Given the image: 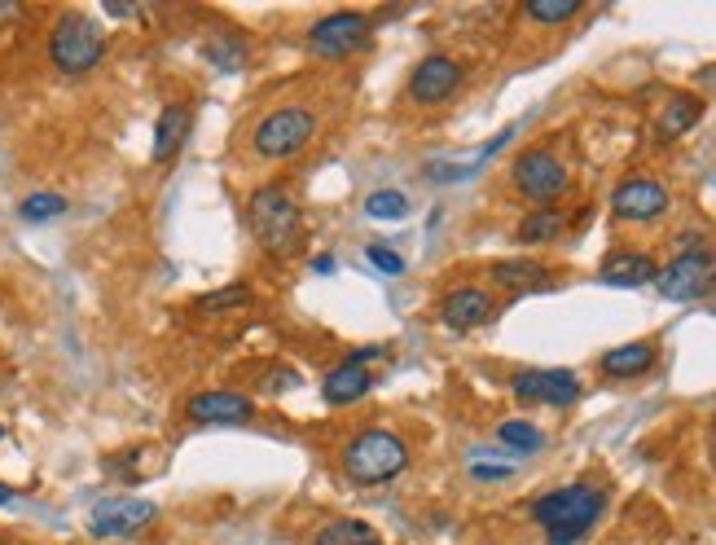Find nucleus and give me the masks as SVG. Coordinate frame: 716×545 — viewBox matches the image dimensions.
<instances>
[{
	"label": "nucleus",
	"instance_id": "obj_1",
	"mask_svg": "<svg viewBox=\"0 0 716 545\" xmlns=\"http://www.w3.org/2000/svg\"><path fill=\"white\" fill-rule=\"evenodd\" d=\"M598 515H603V488H593V484H567V488H554L532 501V519L550 532V545L580 541Z\"/></svg>",
	"mask_w": 716,
	"mask_h": 545
},
{
	"label": "nucleus",
	"instance_id": "obj_2",
	"mask_svg": "<svg viewBox=\"0 0 716 545\" xmlns=\"http://www.w3.org/2000/svg\"><path fill=\"white\" fill-rule=\"evenodd\" d=\"M247 225L264 251L291 256L299 247V234H304V215H299V202L291 198L286 185H260L247 198Z\"/></svg>",
	"mask_w": 716,
	"mask_h": 545
},
{
	"label": "nucleus",
	"instance_id": "obj_3",
	"mask_svg": "<svg viewBox=\"0 0 716 545\" xmlns=\"http://www.w3.org/2000/svg\"><path fill=\"white\" fill-rule=\"evenodd\" d=\"M405 467H409V445L400 441L396 431H383V426L361 431L343 449V475L351 484H387Z\"/></svg>",
	"mask_w": 716,
	"mask_h": 545
},
{
	"label": "nucleus",
	"instance_id": "obj_4",
	"mask_svg": "<svg viewBox=\"0 0 716 545\" xmlns=\"http://www.w3.org/2000/svg\"><path fill=\"white\" fill-rule=\"evenodd\" d=\"M106 58V32L88 14H62L49 32V62L62 75H88Z\"/></svg>",
	"mask_w": 716,
	"mask_h": 545
},
{
	"label": "nucleus",
	"instance_id": "obj_5",
	"mask_svg": "<svg viewBox=\"0 0 716 545\" xmlns=\"http://www.w3.org/2000/svg\"><path fill=\"white\" fill-rule=\"evenodd\" d=\"M317 133V115L308 111V106H277V111H269L256 133H251V150L269 163H282V159H295L304 154V146L312 141Z\"/></svg>",
	"mask_w": 716,
	"mask_h": 545
},
{
	"label": "nucleus",
	"instance_id": "obj_6",
	"mask_svg": "<svg viewBox=\"0 0 716 545\" xmlns=\"http://www.w3.org/2000/svg\"><path fill=\"white\" fill-rule=\"evenodd\" d=\"M374 40V23L366 14H356V10H343V14H325L308 27V53L317 58H351V53H361L370 49Z\"/></svg>",
	"mask_w": 716,
	"mask_h": 545
},
{
	"label": "nucleus",
	"instance_id": "obj_7",
	"mask_svg": "<svg viewBox=\"0 0 716 545\" xmlns=\"http://www.w3.org/2000/svg\"><path fill=\"white\" fill-rule=\"evenodd\" d=\"M510 181H515V189H519L528 202L554 207V198L567 189V163H563L554 150L536 146V150H523V154L515 159Z\"/></svg>",
	"mask_w": 716,
	"mask_h": 545
},
{
	"label": "nucleus",
	"instance_id": "obj_8",
	"mask_svg": "<svg viewBox=\"0 0 716 545\" xmlns=\"http://www.w3.org/2000/svg\"><path fill=\"white\" fill-rule=\"evenodd\" d=\"M716 282V256L712 251H681L672 256L659 273H655V290L672 304H686V299H699L707 286Z\"/></svg>",
	"mask_w": 716,
	"mask_h": 545
},
{
	"label": "nucleus",
	"instance_id": "obj_9",
	"mask_svg": "<svg viewBox=\"0 0 716 545\" xmlns=\"http://www.w3.org/2000/svg\"><path fill=\"white\" fill-rule=\"evenodd\" d=\"M155 519H159V506L146 501V497H106V501L92 506L88 532L92 536H133Z\"/></svg>",
	"mask_w": 716,
	"mask_h": 545
},
{
	"label": "nucleus",
	"instance_id": "obj_10",
	"mask_svg": "<svg viewBox=\"0 0 716 545\" xmlns=\"http://www.w3.org/2000/svg\"><path fill=\"white\" fill-rule=\"evenodd\" d=\"M185 418L198 426H233V422H251L256 405L243 392H229V387H207L198 396L185 400Z\"/></svg>",
	"mask_w": 716,
	"mask_h": 545
},
{
	"label": "nucleus",
	"instance_id": "obj_11",
	"mask_svg": "<svg viewBox=\"0 0 716 545\" xmlns=\"http://www.w3.org/2000/svg\"><path fill=\"white\" fill-rule=\"evenodd\" d=\"M612 211L620 215V221H659V215L668 211V189L664 181L655 176H629L612 189Z\"/></svg>",
	"mask_w": 716,
	"mask_h": 545
},
{
	"label": "nucleus",
	"instance_id": "obj_12",
	"mask_svg": "<svg viewBox=\"0 0 716 545\" xmlns=\"http://www.w3.org/2000/svg\"><path fill=\"white\" fill-rule=\"evenodd\" d=\"M457 88H461V66H457V58H448V53L422 58V62L413 66V75H409V97H413L418 106H440V101H448Z\"/></svg>",
	"mask_w": 716,
	"mask_h": 545
},
{
	"label": "nucleus",
	"instance_id": "obj_13",
	"mask_svg": "<svg viewBox=\"0 0 716 545\" xmlns=\"http://www.w3.org/2000/svg\"><path fill=\"white\" fill-rule=\"evenodd\" d=\"M510 392L528 405H571L580 400V379L571 370H519Z\"/></svg>",
	"mask_w": 716,
	"mask_h": 545
},
{
	"label": "nucleus",
	"instance_id": "obj_14",
	"mask_svg": "<svg viewBox=\"0 0 716 545\" xmlns=\"http://www.w3.org/2000/svg\"><path fill=\"white\" fill-rule=\"evenodd\" d=\"M489 317H493V295L480 286H457L440 304V321L448 331H474V325H484Z\"/></svg>",
	"mask_w": 716,
	"mask_h": 545
},
{
	"label": "nucleus",
	"instance_id": "obj_15",
	"mask_svg": "<svg viewBox=\"0 0 716 545\" xmlns=\"http://www.w3.org/2000/svg\"><path fill=\"white\" fill-rule=\"evenodd\" d=\"M189 133H194V111H189V101L163 106V111H159V124H155V150H150L155 163H172V159L185 150Z\"/></svg>",
	"mask_w": 716,
	"mask_h": 545
},
{
	"label": "nucleus",
	"instance_id": "obj_16",
	"mask_svg": "<svg viewBox=\"0 0 716 545\" xmlns=\"http://www.w3.org/2000/svg\"><path fill=\"white\" fill-rule=\"evenodd\" d=\"M655 260L646 256V251H629V247H620V251H612L607 260H603V269H598V282L603 286H620V290H629V286H646V282H655Z\"/></svg>",
	"mask_w": 716,
	"mask_h": 545
},
{
	"label": "nucleus",
	"instance_id": "obj_17",
	"mask_svg": "<svg viewBox=\"0 0 716 545\" xmlns=\"http://www.w3.org/2000/svg\"><path fill=\"white\" fill-rule=\"evenodd\" d=\"M370 387H374V379H370V370L361 361H343V366H334L321 379V396L330 405H351V400H361Z\"/></svg>",
	"mask_w": 716,
	"mask_h": 545
},
{
	"label": "nucleus",
	"instance_id": "obj_18",
	"mask_svg": "<svg viewBox=\"0 0 716 545\" xmlns=\"http://www.w3.org/2000/svg\"><path fill=\"white\" fill-rule=\"evenodd\" d=\"M699 120H703V97H694V92H672L668 106L659 111V120H655V137H659V141H677V137L690 133Z\"/></svg>",
	"mask_w": 716,
	"mask_h": 545
},
{
	"label": "nucleus",
	"instance_id": "obj_19",
	"mask_svg": "<svg viewBox=\"0 0 716 545\" xmlns=\"http://www.w3.org/2000/svg\"><path fill=\"white\" fill-rule=\"evenodd\" d=\"M655 344H646V339H638V344H620V348H612L607 357H603V374L607 379H642L651 366H655Z\"/></svg>",
	"mask_w": 716,
	"mask_h": 545
},
{
	"label": "nucleus",
	"instance_id": "obj_20",
	"mask_svg": "<svg viewBox=\"0 0 716 545\" xmlns=\"http://www.w3.org/2000/svg\"><path fill=\"white\" fill-rule=\"evenodd\" d=\"M563 230H567V215L558 207H536L532 215H523V221H519V243L541 247V243H554Z\"/></svg>",
	"mask_w": 716,
	"mask_h": 545
},
{
	"label": "nucleus",
	"instance_id": "obj_21",
	"mask_svg": "<svg viewBox=\"0 0 716 545\" xmlns=\"http://www.w3.org/2000/svg\"><path fill=\"white\" fill-rule=\"evenodd\" d=\"M493 282L497 286H510V290H532V286H545L550 282V269L536 264V260H497L493 264Z\"/></svg>",
	"mask_w": 716,
	"mask_h": 545
},
{
	"label": "nucleus",
	"instance_id": "obj_22",
	"mask_svg": "<svg viewBox=\"0 0 716 545\" xmlns=\"http://www.w3.org/2000/svg\"><path fill=\"white\" fill-rule=\"evenodd\" d=\"M370 536H374V528L366 519H330L312 532V545H361Z\"/></svg>",
	"mask_w": 716,
	"mask_h": 545
},
{
	"label": "nucleus",
	"instance_id": "obj_23",
	"mask_svg": "<svg viewBox=\"0 0 716 545\" xmlns=\"http://www.w3.org/2000/svg\"><path fill=\"white\" fill-rule=\"evenodd\" d=\"M497 441L510 445L515 454H536V449L545 445V435H541V426L528 422V418H506V422L497 426Z\"/></svg>",
	"mask_w": 716,
	"mask_h": 545
},
{
	"label": "nucleus",
	"instance_id": "obj_24",
	"mask_svg": "<svg viewBox=\"0 0 716 545\" xmlns=\"http://www.w3.org/2000/svg\"><path fill=\"white\" fill-rule=\"evenodd\" d=\"M66 211V198L62 194H27L23 202H18V215L27 225H45V221H53V215H62Z\"/></svg>",
	"mask_w": 716,
	"mask_h": 545
},
{
	"label": "nucleus",
	"instance_id": "obj_25",
	"mask_svg": "<svg viewBox=\"0 0 716 545\" xmlns=\"http://www.w3.org/2000/svg\"><path fill=\"white\" fill-rule=\"evenodd\" d=\"M523 14H528L532 23L558 27V23H567V18H576V14H580V0H528Z\"/></svg>",
	"mask_w": 716,
	"mask_h": 545
},
{
	"label": "nucleus",
	"instance_id": "obj_26",
	"mask_svg": "<svg viewBox=\"0 0 716 545\" xmlns=\"http://www.w3.org/2000/svg\"><path fill=\"white\" fill-rule=\"evenodd\" d=\"M366 215H374V221H400V215H409V198L400 189H374L366 198Z\"/></svg>",
	"mask_w": 716,
	"mask_h": 545
},
{
	"label": "nucleus",
	"instance_id": "obj_27",
	"mask_svg": "<svg viewBox=\"0 0 716 545\" xmlns=\"http://www.w3.org/2000/svg\"><path fill=\"white\" fill-rule=\"evenodd\" d=\"M251 304V290L243 286V282H233V286H224V290H211V295H198V312H229V308H247Z\"/></svg>",
	"mask_w": 716,
	"mask_h": 545
},
{
	"label": "nucleus",
	"instance_id": "obj_28",
	"mask_svg": "<svg viewBox=\"0 0 716 545\" xmlns=\"http://www.w3.org/2000/svg\"><path fill=\"white\" fill-rule=\"evenodd\" d=\"M366 260H370L379 273H387V277H400V273H405V260H400L387 243H370V247H366Z\"/></svg>",
	"mask_w": 716,
	"mask_h": 545
},
{
	"label": "nucleus",
	"instance_id": "obj_29",
	"mask_svg": "<svg viewBox=\"0 0 716 545\" xmlns=\"http://www.w3.org/2000/svg\"><path fill=\"white\" fill-rule=\"evenodd\" d=\"M470 475H480V480H506V475H515V467H480V462H474Z\"/></svg>",
	"mask_w": 716,
	"mask_h": 545
},
{
	"label": "nucleus",
	"instance_id": "obj_30",
	"mask_svg": "<svg viewBox=\"0 0 716 545\" xmlns=\"http://www.w3.org/2000/svg\"><path fill=\"white\" fill-rule=\"evenodd\" d=\"M106 14H114V18H128V14H137L128 0H106Z\"/></svg>",
	"mask_w": 716,
	"mask_h": 545
},
{
	"label": "nucleus",
	"instance_id": "obj_31",
	"mask_svg": "<svg viewBox=\"0 0 716 545\" xmlns=\"http://www.w3.org/2000/svg\"><path fill=\"white\" fill-rule=\"evenodd\" d=\"M312 269H317V273H334V256H317Z\"/></svg>",
	"mask_w": 716,
	"mask_h": 545
},
{
	"label": "nucleus",
	"instance_id": "obj_32",
	"mask_svg": "<svg viewBox=\"0 0 716 545\" xmlns=\"http://www.w3.org/2000/svg\"><path fill=\"white\" fill-rule=\"evenodd\" d=\"M10 497H14V488H10V484H5V480H0V506H5V501H10Z\"/></svg>",
	"mask_w": 716,
	"mask_h": 545
},
{
	"label": "nucleus",
	"instance_id": "obj_33",
	"mask_svg": "<svg viewBox=\"0 0 716 545\" xmlns=\"http://www.w3.org/2000/svg\"><path fill=\"white\" fill-rule=\"evenodd\" d=\"M361 545H383V541H374V536H370V541H361Z\"/></svg>",
	"mask_w": 716,
	"mask_h": 545
},
{
	"label": "nucleus",
	"instance_id": "obj_34",
	"mask_svg": "<svg viewBox=\"0 0 716 545\" xmlns=\"http://www.w3.org/2000/svg\"><path fill=\"white\" fill-rule=\"evenodd\" d=\"M0 435H5V426H0Z\"/></svg>",
	"mask_w": 716,
	"mask_h": 545
}]
</instances>
